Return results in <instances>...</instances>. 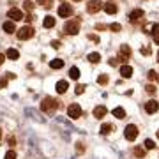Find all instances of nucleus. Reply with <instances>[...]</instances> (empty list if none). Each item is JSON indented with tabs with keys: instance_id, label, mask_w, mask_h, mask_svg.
Wrapping results in <instances>:
<instances>
[{
	"instance_id": "nucleus-1",
	"label": "nucleus",
	"mask_w": 159,
	"mask_h": 159,
	"mask_svg": "<svg viewBox=\"0 0 159 159\" xmlns=\"http://www.w3.org/2000/svg\"><path fill=\"white\" fill-rule=\"evenodd\" d=\"M57 108H58V101L55 97H44L43 102H41V110L44 113H51V111H55Z\"/></svg>"
},
{
	"instance_id": "nucleus-2",
	"label": "nucleus",
	"mask_w": 159,
	"mask_h": 159,
	"mask_svg": "<svg viewBox=\"0 0 159 159\" xmlns=\"http://www.w3.org/2000/svg\"><path fill=\"white\" fill-rule=\"evenodd\" d=\"M64 32L69 35H76L80 32V20H69V21H66Z\"/></svg>"
},
{
	"instance_id": "nucleus-3",
	"label": "nucleus",
	"mask_w": 159,
	"mask_h": 159,
	"mask_svg": "<svg viewBox=\"0 0 159 159\" xmlns=\"http://www.w3.org/2000/svg\"><path fill=\"white\" fill-rule=\"evenodd\" d=\"M18 39L20 41H27V39H30L32 35H34V29L30 27V25H27V27H21V29L18 30Z\"/></svg>"
},
{
	"instance_id": "nucleus-4",
	"label": "nucleus",
	"mask_w": 159,
	"mask_h": 159,
	"mask_svg": "<svg viewBox=\"0 0 159 159\" xmlns=\"http://www.w3.org/2000/svg\"><path fill=\"white\" fill-rule=\"evenodd\" d=\"M138 127L134 124H129L127 127H125V131H124V136H125V140H129V142H133V140H136V136H138Z\"/></svg>"
},
{
	"instance_id": "nucleus-5",
	"label": "nucleus",
	"mask_w": 159,
	"mask_h": 159,
	"mask_svg": "<svg viewBox=\"0 0 159 159\" xmlns=\"http://www.w3.org/2000/svg\"><path fill=\"white\" fill-rule=\"evenodd\" d=\"M101 9H102L101 0H90V2L87 4V11L90 12V14H96V12H99Z\"/></svg>"
},
{
	"instance_id": "nucleus-6",
	"label": "nucleus",
	"mask_w": 159,
	"mask_h": 159,
	"mask_svg": "<svg viewBox=\"0 0 159 159\" xmlns=\"http://www.w3.org/2000/svg\"><path fill=\"white\" fill-rule=\"evenodd\" d=\"M81 113H83V111H81V108H80V104H71V106L67 108V115L71 117V119H80Z\"/></svg>"
},
{
	"instance_id": "nucleus-7",
	"label": "nucleus",
	"mask_w": 159,
	"mask_h": 159,
	"mask_svg": "<svg viewBox=\"0 0 159 159\" xmlns=\"http://www.w3.org/2000/svg\"><path fill=\"white\" fill-rule=\"evenodd\" d=\"M7 16L11 18L12 21H20V20L25 18V14H23V11H20V9H16V7H12V9H9Z\"/></svg>"
},
{
	"instance_id": "nucleus-8",
	"label": "nucleus",
	"mask_w": 159,
	"mask_h": 159,
	"mask_svg": "<svg viewBox=\"0 0 159 159\" xmlns=\"http://www.w3.org/2000/svg\"><path fill=\"white\" fill-rule=\"evenodd\" d=\"M73 14V7L69 6V4H62V6L58 7V16L60 18H69Z\"/></svg>"
},
{
	"instance_id": "nucleus-9",
	"label": "nucleus",
	"mask_w": 159,
	"mask_h": 159,
	"mask_svg": "<svg viewBox=\"0 0 159 159\" xmlns=\"http://www.w3.org/2000/svg\"><path fill=\"white\" fill-rule=\"evenodd\" d=\"M142 18H143V11H142V9H134V11L129 14V21L134 25V23H138Z\"/></svg>"
},
{
	"instance_id": "nucleus-10",
	"label": "nucleus",
	"mask_w": 159,
	"mask_h": 159,
	"mask_svg": "<svg viewBox=\"0 0 159 159\" xmlns=\"http://www.w3.org/2000/svg\"><path fill=\"white\" fill-rule=\"evenodd\" d=\"M157 110H159L157 101H154V99H150L148 102H145V111H147V113H156Z\"/></svg>"
},
{
	"instance_id": "nucleus-11",
	"label": "nucleus",
	"mask_w": 159,
	"mask_h": 159,
	"mask_svg": "<svg viewBox=\"0 0 159 159\" xmlns=\"http://www.w3.org/2000/svg\"><path fill=\"white\" fill-rule=\"evenodd\" d=\"M55 89H57L58 94H66V92H67V89H69V83L66 81V80H60L57 85H55Z\"/></svg>"
},
{
	"instance_id": "nucleus-12",
	"label": "nucleus",
	"mask_w": 159,
	"mask_h": 159,
	"mask_svg": "<svg viewBox=\"0 0 159 159\" xmlns=\"http://www.w3.org/2000/svg\"><path fill=\"white\" fill-rule=\"evenodd\" d=\"M106 113H108L106 106H96V108H94V117H96V119H102Z\"/></svg>"
},
{
	"instance_id": "nucleus-13",
	"label": "nucleus",
	"mask_w": 159,
	"mask_h": 159,
	"mask_svg": "<svg viewBox=\"0 0 159 159\" xmlns=\"http://www.w3.org/2000/svg\"><path fill=\"white\" fill-rule=\"evenodd\" d=\"M131 57V50H129V46H122V48H120V60H122V62H125V60H127V58Z\"/></svg>"
},
{
	"instance_id": "nucleus-14",
	"label": "nucleus",
	"mask_w": 159,
	"mask_h": 159,
	"mask_svg": "<svg viewBox=\"0 0 159 159\" xmlns=\"http://www.w3.org/2000/svg\"><path fill=\"white\" fill-rule=\"evenodd\" d=\"M102 9H104V11L108 12V14H115V12L119 11V7L115 6V4H111V2H108V4H104V6H102Z\"/></svg>"
},
{
	"instance_id": "nucleus-15",
	"label": "nucleus",
	"mask_w": 159,
	"mask_h": 159,
	"mask_svg": "<svg viewBox=\"0 0 159 159\" xmlns=\"http://www.w3.org/2000/svg\"><path fill=\"white\" fill-rule=\"evenodd\" d=\"M6 57L11 58V60H18V58H20V51L14 50V48H9V50H7V53H6Z\"/></svg>"
},
{
	"instance_id": "nucleus-16",
	"label": "nucleus",
	"mask_w": 159,
	"mask_h": 159,
	"mask_svg": "<svg viewBox=\"0 0 159 159\" xmlns=\"http://www.w3.org/2000/svg\"><path fill=\"white\" fill-rule=\"evenodd\" d=\"M120 74H122L124 78H131V76H133V67H131V66H122V67H120Z\"/></svg>"
},
{
	"instance_id": "nucleus-17",
	"label": "nucleus",
	"mask_w": 159,
	"mask_h": 159,
	"mask_svg": "<svg viewBox=\"0 0 159 159\" xmlns=\"http://www.w3.org/2000/svg\"><path fill=\"white\" fill-rule=\"evenodd\" d=\"M43 25H44V29H53V27H55V18L53 16H44Z\"/></svg>"
},
{
	"instance_id": "nucleus-18",
	"label": "nucleus",
	"mask_w": 159,
	"mask_h": 159,
	"mask_svg": "<svg viewBox=\"0 0 159 159\" xmlns=\"http://www.w3.org/2000/svg\"><path fill=\"white\" fill-rule=\"evenodd\" d=\"M50 67L51 69H62L64 67V60H62V58H55V60H51Z\"/></svg>"
},
{
	"instance_id": "nucleus-19",
	"label": "nucleus",
	"mask_w": 159,
	"mask_h": 159,
	"mask_svg": "<svg viewBox=\"0 0 159 159\" xmlns=\"http://www.w3.org/2000/svg\"><path fill=\"white\" fill-rule=\"evenodd\" d=\"M2 27H4V32H7V34H12V32L16 30V27H14V23L12 21H6Z\"/></svg>"
},
{
	"instance_id": "nucleus-20",
	"label": "nucleus",
	"mask_w": 159,
	"mask_h": 159,
	"mask_svg": "<svg viewBox=\"0 0 159 159\" xmlns=\"http://www.w3.org/2000/svg\"><path fill=\"white\" fill-rule=\"evenodd\" d=\"M111 113L117 117V119H125V111H124V108H115Z\"/></svg>"
},
{
	"instance_id": "nucleus-21",
	"label": "nucleus",
	"mask_w": 159,
	"mask_h": 159,
	"mask_svg": "<svg viewBox=\"0 0 159 159\" xmlns=\"http://www.w3.org/2000/svg\"><path fill=\"white\" fill-rule=\"evenodd\" d=\"M80 74H81V73H80V69H78V67H71V69H69V76H71L73 80H78V78H80Z\"/></svg>"
},
{
	"instance_id": "nucleus-22",
	"label": "nucleus",
	"mask_w": 159,
	"mask_h": 159,
	"mask_svg": "<svg viewBox=\"0 0 159 159\" xmlns=\"http://www.w3.org/2000/svg\"><path fill=\"white\" fill-rule=\"evenodd\" d=\"M87 58H89L92 64H97L99 60H101V55H99V53H89V57Z\"/></svg>"
},
{
	"instance_id": "nucleus-23",
	"label": "nucleus",
	"mask_w": 159,
	"mask_h": 159,
	"mask_svg": "<svg viewBox=\"0 0 159 159\" xmlns=\"http://www.w3.org/2000/svg\"><path fill=\"white\" fill-rule=\"evenodd\" d=\"M108 74H101V76H99V78H97V81H99V85H106V83H108Z\"/></svg>"
},
{
	"instance_id": "nucleus-24",
	"label": "nucleus",
	"mask_w": 159,
	"mask_h": 159,
	"mask_svg": "<svg viewBox=\"0 0 159 159\" xmlns=\"http://www.w3.org/2000/svg\"><path fill=\"white\" fill-rule=\"evenodd\" d=\"M110 131H111V125H110V124H102L101 125V133H102V134H108Z\"/></svg>"
},
{
	"instance_id": "nucleus-25",
	"label": "nucleus",
	"mask_w": 159,
	"mask_h": 159,
	"mask_svg": "<svg viewBox=\"0 0 159 159\" xmlns=\"http://www.w3.org/2000/svg\"><path fill=\"white\" fill-rule=\"evenodd\" d=\"M23 7H25L27 11H32V9H34V2H30V0H27V2L23 4Z\"/></svg>"
},
{
	"instance_id": "nucleus-26",
	"label": "nucleus",
	"mask_w": 159,
	"mask_h": 159,
	"mask_svg": "<svg viewBox=\"0 0 159 159\" xmlns=\"http://www.w3.org/2000/svg\"><path fill=\"white\" fill-rule=\"evenodd\" d=\"M154 147H156V143H154L152 140H145V148H148V150H152Z\"/></svg>"
},
{
	"instance_id": "nucleus-27",
	"label": "nucleus",
	"mask_w": 159,
	"mask_h": 159,
	"mask_svg": "<svg viewBox=\"0 0 159 159\" xmlns=\"http://www.w3.org/2000/svg\"><path fill=\"white\" fill-rule=\"evenodd\" d=\"M134 154H136L138 157H143V156H145V150H143L142 147H136L134 148Z\"/></svg>"
},
{
	"instance_id": "nucleus-28",
	"label": "nucleus",
	"mask_w": 159,
	"mask_h": 159,
	"mask_svg": "<svg viewBox=\"0 0 159 159\" xmlns=\"http://www.w3.org/2000/svg\"><path fill=\"white\" fill-rule=\"evenodd\" d=\"M120 29H122V27H120L119 23H111V25H110V30H113V32H119Z\"/></svg>"
},
{
	"instance_id": "nucleus-29",
	"label": "nucleus",
	"mask_w": 159,
	"mask_h": 159,
	"mask_svg": "<svg viewBox=\"0 0 159 159\" xmlns=\"http://www.w3.org/2000/svg\"><path fill=\"white\" fill-rule=\"evenodd\" d=\"M4 159H16V152H12V150H9V152L6 154V157Z\"/></svg>"
},
{
	"instance_id": "nucleus-30",
	"label": "nucleus",
	"mask_w": 159,
	"mask_h": 159,
	"mask_svg": "<svg viewBox=\"0 0 159 159\" xmlns=\"http://www.w3.org/2000/svg\"><path fill=\"white\" fill-rule=\"evenodd\" d=\"M83 92H85V85H76V94H83Z\"/></svg>"
},
{
	"instance_id": "nucleus-31",
	"label": "nucleus",
	"mask_w": 159,
	"mask_h": 159,
	"mask_svg": "<svg viewBox=\"0 0 159 159\" xmlns=\"http://www.w3.org/2000/svg\"><path fill=\"white\" fill-rule=\"evenodd\" d=\"M145 90H147L148 94H156V87H154V85H147V87H145Z\"/></svg>"
},
{
	"instance_id": "nucleus-32",
	"label": "nucleus",
	"mask_w": 159,
	"mask_h": 159,
	"mask_svg": "<svg viewBox=\"0 0 159 159\" xmlns=\"http://www.w3.org/2000/svg\"><path fill=\"white\" fill-rule=\"evenodd\" d=\"M147 78H148V80H156V78H157V74H156V71H150V73L147 74Z\"/></svg>"
},
{
	"instance_id": "nucleus-33",
	"label": "nucleus",
	"mask_w": 159,
	"mask_h": 159,
	"mask_svg": "<svg viewBox=\"0 0 159 159\" xmlns=\"http://www.w3.org/2000/svg\"><path fill=\"white\" fill-rule=\"evenodd\" d=\"M51 46H53L55 50H58V48H60V41H51Z\"/></svg>"
},
{
	"instance_id": "nucleus-34",
	"label": "nucleus",
	"mask_w": 159,
	"mask_h": 159,
	"mask_svg": "<svg viewBox=\"0 0 159 159\" xmlns=\"http://www.w3.org/2000/svg\"><path fill=\"white\" fill-rule=\"evenodd\" d=\"M154 43H156V44H159V30L154 34Z\"/></svg>"
},
{
	"instance_id": "nucleus-35",
	"label": "nucleus",
	"mask_w": 159,
	"mask_h": 159,
	"mask_svg": "<svg viewBox=\"0 0 159 159\" xmlns=\"http://www.w3.org/2000/svg\"><path fill=\"white\" fill-rule=\"evenodd\" d=\"M89 39L94 41V43H97V41H99V37H97V35H94V34H90V35H89Z\"/></svg>"
},
{
	"instance_id": "nucleus-36",
	"label": "nucleus",
	"mask_w": 159,
	"mask_h": 159,
	"mask_svg": "<svg viewBox=\"0 0 159 159\" xmlns=\"http://www.w3.org/2000/svg\"><path fill=\"white\" fill-rule=\"evenodd\" d=\"M6 83H7V78L0 80V89H4V87H6Z\"/></svg>"
},
{
	"instance_id": "nucleus-37",
	"label": "nucleus",
	"mask_w": 159,
	"mask_h": 159,
	"mask_svg": "<svg viewBox=\"0 0 159 159\" xmlns=\"http://www.w3.org/2000/svg\"><path fill=\"white\" fill-rule=\"evenodd\" d=\"M142 53L143 55H150V50L148 48H142Z\"/></svg>"
},
{
	"instance_id": "nucleus-38",
	"label": "nucleus",
	"mask_w": 159,
	"mask_h": 159,
	"mask_svg": "<svg viewBox=\"0 0 159 159\" xmlns=\"http://www.w3.org/2000/svg\"><path fill=\"white\" fill-rule=\"evenodd\" d=\"M117 64H119L117 62V58H110V66H117Z\"/></svg>"
},
{
	"instance_id": "nucleus-39",
	"label": "nucleus",
	"mask_w": 159,
	"mask_h": 159,
	"mask_svg": "<svg viewBox=\"0 0 159 159\" xmlns=\"http://www.w3.org/2000/svg\"><path fill=\"white\" fill-rule=\"evenodd\" d=\"M25 20H27V21H32V20H34V16H32V14H29V16H25Z\"/></svg>"
},
{
	"instance_id": "nucleus-40",
	"label": "nucleus",
	"mask_w": 159,
	"mask_h": 159,
	"mask_svg": "<svg viewBox=\"0 0 159 159\" xmlns=\"http://www.w3.org/2000/svg\"><path fill=\"white\" fill-rule=\"evenodd\" d=\"M76 150H78V152H83V147H81V143H78V147H76Z\"/></svg>"
},
{
	"instance_id": "nucleus-41",
	"label": "nucleus",
	"mask_w": 159,
	"mask_h": 159,
	"mask_svg": "<svg viewBox=\"0 0 159 159\" xmlns=\"http://www.w3.org/2000/svg\"><path fill=\"white\" fill-rule=\"evenodd\" d=\"M4 58H6V57H4V55H2V53H0V64L4 62Z\"/></svg>"
},
{
	"instance_id": "nucleus-42",
	"label": "nucleus",
	"mask_w": 159,
	"mask_h": 159,
	"mask_svg": "<svg viewBox=\"0 0 159 159\" xmlns=\"http://www.w3.org/2000/svg\"><path fill=\"white\" fill-rule=\"evenodd\" d=\"M0 138H2V129H0Z\"/></svg>"
},
{
	"instance_id": "nucleus-43",
	"label": "nucleus",
	"mask_w": 159,
	"mask_h": 159,
	"mask_svg": "<svg viewBox=\"0 0 159 159\" xmlns=\"http://www.w3.org/2000/svg\"><path fill=\"white\" fill-rule=\"evenodd\" d=\"M157 62H159V53H157Z\"/></svg>"
},
{
	"instance_id": "nucleus-44",
	"label": "nucleus",
	"mask_w": 159,
	"mask_h": 159,
	"mask_svg": "<svg viewBox=\"0 0 159 159\" xmlns=\"http://www.w3.org/2000/svg\"><path fill=\"white\" fill-rule=\"evenodd\" d=\"M157 138H159V131H157Z\"/></svg>"
},
{
	"instance_id": "nucleus-45",
	"label": "nucleus",
	"mask_w": 159,
	"mask_h": 159,
	"mask_svg": "<svg viewBox=\"0 0 159 159\" xmlns=\"http://www.w3.org/2000/svg\"><path fill=\"white\" fill-rule=\"evenodd\" d=\"M74 2H80V0H74Z\"/></svg>"
},
{
	"instance_id": "nucleus-46",
	"label": "nucleus",
	"mask_w": 159,
	"mask_h": 159,
	"mask_svg": "<svg viewBox=\"0 0 159 159\" xmlns=\"http://www.w3.org/2000/svg\"><path fill=\"white\" fill-rule=\"evenodd\" d=\"M157 81H159V76H157Z\"/></svg>"
}]
</instances>
